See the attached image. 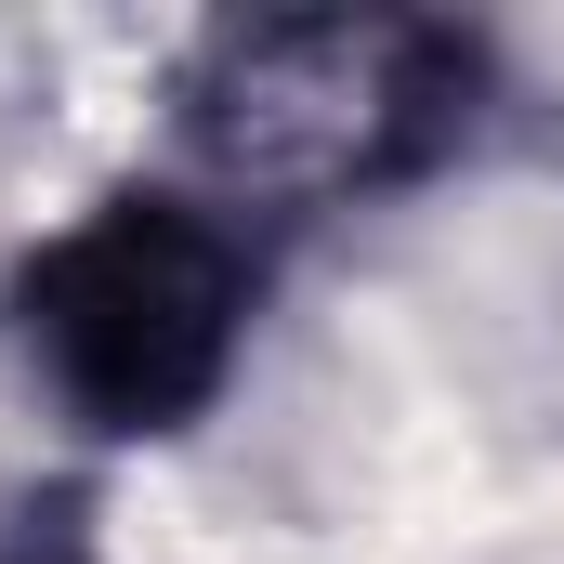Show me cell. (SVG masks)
I'll use <instances>...</instances> for the list:
<instances>
[{"instance_id": "obj_3", "label": "cell", "mask_w": 564, "mask_h": 564, "mask_svg": "<svg viewBox=\"0 0 564 564\" xmlns=\"http://www.w3.org/2000/svg\"><path fill=\"white\" fill-rule=\"evenodd\" d=\"M0 564H106V552H93V512L79 499H26L0 525Z\"/></svg>"}, {"instance_id": "obj_2", "label": "cell", "mask_w": 564, "mask_h": 564, "mask_svg": "<svg viewBox=\"0 0 564 564\" xmlns=\"http://www.w3.org/2000/svg\"><path fill=\"white\" fill-rule=\"evenodd\" d=\"M250 315H263V237L184 171L106 184L0 276V341L26 394L93 446L197 433L250 355Z\"/></svg>"}, {"instance_id": "obj_1", "label": "cell", "mask_w": 564, "mask_h": 564, "mask_svg": "<svg viewBox=\"0 0 564 564\" xmlns=\"http://www.w3.org/2000/svg\"><path fill=\"white\" fill-rule=\"evenodd\" d=\"M473 119H486V40L446 13H224L171 79L184 184L224 197L237 224L394 197L446 171Z\"/></svg>"}]
</instances>
